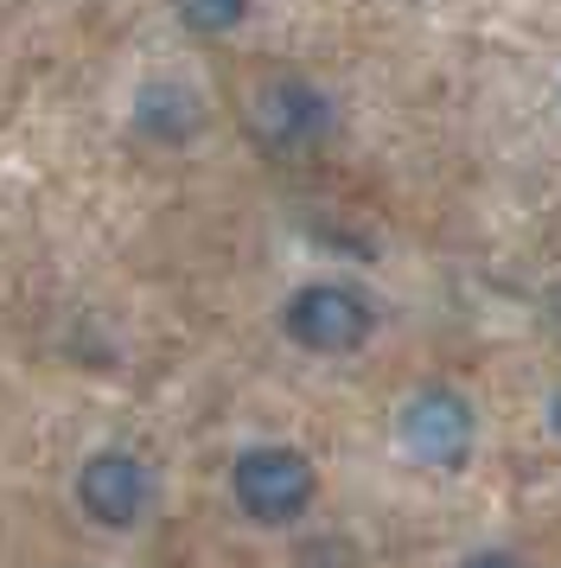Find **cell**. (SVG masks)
Instances as JSON below:
<instances>
[{"mask_svg":"<svg viewBox=\"0 0 561 568\" xmlns=\"http://www.w3.org/2000/svg\"><path fill=\"white\" fill-rule=\"evenodd\" d=\"M230 491H236L243 517H255V524H294L313 505L319 473L300 447H249L230 473Z\"/></svg>","mask_w":561,"mask_h":568,"instance_id":"cell-1","label":"cell"},{"mask_svg":"<svg viewBox=\"0 0 561 568\" xmlns=\"http://www.w3.org/2000/svg\"><path fill=\"white\" fill-rule=\"evenodd\" d=\"M370 326H377V313H370V301H364L357 287L313 282V287H300V294L287 301V333H294V345L326 352V358L357 352V345L370 338Z\"/></svg>","mask_w":561,"mask_h":568,"instance_id":"cell-3","label":"cell"},{"mask_svg":"<svg viewBox=\"0 0 561 568\" xmlns=\"http://www.w3.org/2000/svg\"><path fill=\"white\" fill-rule=\"evenodd\" d=\"M459 568H523V562H517L510 549H479V556H466Z\"/></svg>","mask_w":561,"mask_h":568,"instance_id":"cell-8","label":"cell"},{"mask_svg":"<svg viewBox=\"0 0 561 568\" xmlns=\"http://www.w3.org/2000/svg\"><path fill=\"white\" fill-rule=\"evenodd\" d=\"M76 505L109 524V530H128V524H141L147 511V473L134 454H96V460L76 473Z\"/></svg>","mask_w":561,"mask_h":568,"instance_id":"cell-5","label":"cell"},{"mask_svg":"<svg viewBox=\"0 0 561 568\" xmlns=\"http://www.w3.org/2000/svg\"><path fill=\"white\" fill-rule=\"evenodd\" d=\"M198 97L192 90H173V83H153V90H141V109H134V122L153 134V141H178V134L198 129Z\"/></svg>","mask_w":561,"mask_h":568,"instance_id":"cell-6","label":"cell"},{"mask_svg":"<svg viewBox=\"0 0 561 568\" xmlns=\"http://www.w3.org/2000/svg\"><path fill=\"white\" fill-rule=\"evenodd\" d=\"M178 20L198 27V32H217V27H243L249 7H243V0H192V7H178Z\"/></svg>","mask_w":561,"mask_h":568,"instance_id":"cell-7","label":"cell"},{"mask_svg":"<svg viewBox=\"0 0 561 568\" xmlns=\"http://www.w3.org/2000/svg\"><path fill=\"white\" fill-rule=\"evenodd\" d=\"M249 134L268 154H313L332 134V109L306 78H268L249 97Z\"/></svg>","mask_w":561,"mask_h":568,"instance_id":"cell-2","label":"cell"},{"mask_svg":"<svg viewBox=\"0 0 561 568\" xmlns=\"http://www.w3.org/2000/svg\"><path fill=\"white\" fill-rule=\"evenodd\" d=\"M472 435H479V422L466 409V396H453V389H421L396 415V440L408 447V460H421V466H447V473L466 466Z\"/></svg>","mask_w":561,"mask_h":568,"instance_id":"cell-4","label":"cell"},{"mask_svg":"<svg viewBox=\"0 0 561 568\" xmlns=\"http://www.w3.org/2000/svg\"><path fill=\"white\" fill-rule=\"evenodd\" d=\"M549 428H555V435H561V389H555V396H549Z\"/></svg>","mask_w":561,"mask_h":568,"instance_id":"cell-9","label":"cell"}]
</instances>
